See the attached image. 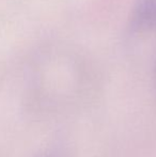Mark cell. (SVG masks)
<instances>
[{"label": "cell", "mask_w": 156, "mask_h": 157, "mask_svg": "<svg viewBox=\"0 0 156 157\" xmlns=\"http://www.w3.org/2000/svg\"><path fill=\"white\" fill-rule=\"evenodd\" d=\"M140 6L139 18L143 21H151L156 17V0H143Z\"/></svg>", "instance_id": "1"}]
</instances>
